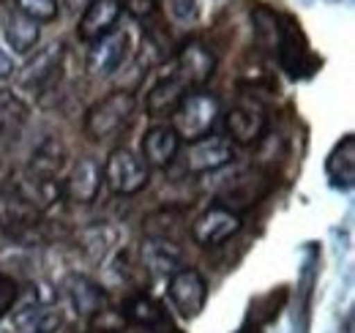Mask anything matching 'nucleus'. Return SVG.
Returning a JSON list of instances; mask_svg holds the SVG:
<instances>
[{"label":"nucleus","mask_w":355,"mask_h":333,"mask_svg":"<svg viewBox=\"0 0 355 333\" xmlns=\"http://www.w3.org/2000/svg\"><path fill=\"white\" fill-rule=\"evenodd\" d=\"M222 115L219 99L205 93V90H194L189 96H183V101L173 112V128L180 139L186 142H197L202 137H208L214 131V126Z\"/></svg>","instance_id":"1"},{"label":"nucleus","mask_w":355,"mask_h":333,"mask_svg":"<svg viewBox=\"0 0 355 333\" xmlns=\"http://www.w3.org/2000/svg\"><path fill=\"white\" fill-rule=\"evenodd\" d=\"M134 96L129 90H112L98 99L85 115V134L90 139H107L118 134L134 115Z\"/></svg>","instance_id":"2"},{"label":"nucleus","mask_w":355,"mask_h":333,"mask_svg":"<svg viewBox=\"0 0 355 333\" xmlns=\"http://www.w3.org/2000/svg\"><path fill=\"white\" fill-rule=\"evenodd\" d=\"M101 178L107 183V189L112 194H121V197H129L137 194L148 186L150 180V169L142 162V156H137L129 148H115L101 169Z\"/></svg>","instance_id":"3"},{"label":"nucleus","mask_w":355,"mask_h":333,"mask_svg":"<svg viewBox=\"0 0 355 333\" xmlns=\"http://www.w3.org/2000/svg\"><path fill=\"white\" fill-rule=\"evenodd\" d=\"M270 191V175H266L263 169H241L235 172L232 178L224 180V186L219 189V203L224 208L235 210V213H243V210L254 208L263 197Z\"/></svg>","instance_id":"4"},{"label":"nucleus","mask_w":355,"mask_h":333,"mask_svg":"<svg viewBox=\"0 0 355 333\" xmlns=\"http://www.w3.org/2000/svg\"><path fill=\"white\" fill-rule=\"evenodd\" d=\"M170 74H175L178 80L183 83V87L191 93L194 87H202L214 77L216 71V55L205 46L202 42H189L178 49V55L173 58Z\"/></svg>","instance_id":"5"},{"label":"nucleus","mask_w":355,"mask_h":333,"mask_svg":"<svg viewBox=\"0 0 355 333\" xmlns=\"http://www.w3.org/2000/svg\"><path fill=\"white\" fill-rule=\"evenodd\" d=\"M167 295L170 303L175 306V311L186 320H194L208 300V284L202 279V273L197 268H178L175 273L170 276L167 284Z\"/></svg>","instance_id":"6"},{"label":"nucleus","mask_w":355,"mask_h":333,"mask_svg":"<svg viewBox=\"0 0 355 333\" xmlns=\"http://www.w3.org/2000/svg\"><path fill=\"white\" fill-rule=\"evenodd\" d=\"M241 213L224 208V205H211L205 210L194 224H191V238L197 246L202 249H214V246H222L227 244L232 235L241 232Z\"/></svg>","instance_id":"7"},{"label":"nucleus","mask_w":355,"mask_h":333,"mask_svg":"<svg viewBox=\"0 0 355 333\" xmlns=\"http://www.w3.org/2000/svg\"><path fill=\"white\" fill-rule=\"evenodd\" d=\"M132 55V36L129 31H112L104 39L90 44L88 49V71L93 77H110L115 74Z\"/></svg>","instance_id":"8"},{"label":"nucleus","mask_w":355,"mask_h":333,"mask_svg":"<svg viewBox=\"0 0 355 333\" xmlns=\"http://www.w3.org/2000/svg\"><path fill=\"white\" fill-rule=\"evenodd\" d=\"M224 123H227L230 142H235V145H254V142L266 134L268 118H266V112L260 110V104H254V101H241V104H235V107L227 112Z\"/></svg>","instance_id":"9"},{"label":"nucleus","mask_w":355,"mask_h":333,"mask_svg":"<svg viewBox=\"0 0 355 333\" xmlns=\"http://www.w3.org/2000/svg\"><path fill=\"white\" fill-rule=\"evenodd\" d=\"M121 17H123L121 0H93L77 22V36L88 44L98 42L118 28Z\"/></svg>","instance_id":"10"},{"label":"nucleus","mask_w":355,"mask_h":333,"mask_svg":"<svg viewBox=\"0 0 355 333\" xmlns=\"http://www.w3.org/2000/svg\"><path fill=\"white\" fill-rule=\"evenodd\" d=\"M42 219V208L25 194L22 186L0 189V230H25Z\"/></svg>","instance_id":"11"},{"label":"nucleus","mask_w":355,"mask_h":333,"mask_svg":"<svg viewBox=\"0 0 355 333\" xmlns=\"http://www.w3.org/2000/svg\"><path fill=\"white\" fill-rule=\"evenodd\" d=\"M232 162V142L224 137H202L191 142L186 153V169L189 172H214Z\"/></svg>","instance_id":"12"},{"label":"nucleus","mask_w":355,"mask_h":333,"mask_svg":"<svg viewBox=\"0 0 355 333\" xmlns=\"http://www.w3.org/2000/svg\"><path fill=\"white\" fill-rule=\"evenodd\" d=\"M60 63H63V44H46L44 49L25 63V69L19 71V85L22 87H31V90H42L52 83L60 71Z\"/></svg>","instance_id":"13"},{"label":"nucleus","mask_w":355,"mask_h":333,"mask_svg":"<svg viewBox=\"0 0 355 333\" xmlns=\"http://www.w3.org/2000/svg\"><path fill=\"white\" fill-rule=\"evenodd\" d=\"M101 180V164L96 159H80L63 186V194L77 205H90L98 197Z\"/></svg>","instance_id":"14"},{"label":"nucleus","mask_w":355,"mask_h":333,"mask_svg":"<svg viewBox=\"0 0 355 333\" xmlns=\"http://www.w3.org/2000/svg\"><path fill=\"white\" fill-rule=\"evenodd\" d=\"M180 148V137L175 134V128L170 123H159L145 131L142 137V162L153 166H170L173 159L178 156Z\"/></svg>","instance_id":"15"},{"label":"nucleus","mask_w":355,"mask_h":333,"mask_svg":"<svg viewBox=\"0 0 355 333\" xmlns=\"http://www.w3.org/2000/svg\"><path fill=\"white\" fill-rule=\"evenodd\" d=\"M3 33H6V42L8 46L17 52V55H28L39 39H42V28L36 19H31L28 14H22L17 6L6 8L3 11Z\"/></svg>","instance_id":"16"},{"label":"nucleus","mask_w":355,"mask_h":333,"mask_svg":"<svg viewBox=\"0 0 355 333\" xmlns=\"http://www.w3.org/2000/svg\"><path fill=\"white\" fill-rule=\"evenodd\" d=\"M121 314H123L129 323H134V325L150 328V331H156V333H164V331L178 333L175 328H173V323L167 320L162 303L153 300L150 295H134V298H129Z\"/></svg>","instance_id":"17"},{"label":"nucleus","mask_w":355,"mask_h":333,"mask_svg":"<svg viewBox=\"0 0 355 333\" xmlns=\"http://www.w3.org/2000/svg\"><path fill=\"white\" fill-rule=\"evenodd\" d=\"M183 96H189L186 93V87L183 83L178 80L175 74H162V80L153 85L150 90H148V99H145V110H148V115L150 118H162V115H173L175 112V107L183 101Z\"/></svg>","instance_id":"18"},{"label":"nucleus","mask_w":355,"mask_h":333,"mask_svg":"<svg viewBox=\"0 0 355 333\" xmlns=\"http://www.w3.org/2000/svg\"><path fill=\"white\" fill-rule=\"evenodd\" d=\"M28 118H31L28 104L19 96H14L11 90L0 87V145L17 142Z\"/></svg>","instance_id":"19"},{"label":"nucleus","mask_w":355,"mask_h":333,"mask_svg":"<svg viewBox=\"0 0 355 333\" xmlns=\"http://www.w3.org/2000/svg\"><path fill=\"white\" fill-rule=\"evenodd\" d=\"M325 172H328V180L336 186V189H353L355 180V137L347 134L328 156L325 162Z\"/></svg>","instance_id":"20"},{"label":"nucleus","mask_w":355,"mask_h":333,"mask_svg":"<svg viewBox=\"0 0 355 333\" xmlns=\"http://www.w3.org/2000/svg\"><path fill=\"white\" fill-rule=\"evenodd\" d=\"M142 265L150 268L153 273H175L180 265V249L175 241L164 238H145L142 244Z\"/></svg>","instance_id":"21"},{"label":"nucleus","mask_w":355,"mask_h":333,"mask_svg":"<svg viewBox=\"0 0 355 333\" xmlns=\"http://www.w3.org/2000/svg\"><path fill=\"white\" fill-rule=\"evenodd\" d=\"M66 292H69L74 309L83 311V314L93 317L96 311L107 309V292L101 290L96 282H90L88 276H71L66 282Z\"/></svg>","instance_id":"22"},{"label":"nucleus","mask_w":355,"mask_h":333,"mask_svg":"<svg viewBox=\"0 0 355 333\" xmlns=\"http://www.w3.org/2000/svg\"><path fill=\"white\" fill-rule=\"evenodd\" d=\"M60 325V311L49 306H28L17 317V328L25 333H49Z\"/></svg>","instance_id":"23"},{"label":"nucleus","mask_w":355,"mask_h":333,"mask_svg":"<svg viewBox=\"0 0 355 333\" xmlns=\"http://www.w3.org/2000/svg\"><path fill=\"white\" fill-rule=\"evenodd\" d=\"M252 22H254V33H257V42L276 49V44H279V36H282V28H279V17H276L270 8L260 6V8L252 14Z\"/></svg>","instance_id":"24"},{"label":"nucleus","mask_w":355,"mask_h":333,"mask_svg":"<svg viewBox=\"0 0 355 333\" xmlns=\"http://www.w3.org/2000/svg\"><path fill=\"white\" fill-rule=\"evenodd\" d=\"M14 3H17V8L22 14H28L31 19H36L39 25L58 19V0H14Z\"/></svg>","instance_id":"25"},{"label":"nucleus","mask_w":355,"mask_h":333,"mask_svg":"<svg viewBox=\"0 0 355 333\" xmlns=\"http://www.w3.org/2000/svg\"><path fill=\"white\" fill-rule=\"evenodd\" d=\"M167 8L178 22H194L200 17V0H167Z\"/></svg>","instance_id":"26"},{"label":"nucleus","mask_w":355,"mask_h":333,"mask_svg":"<svg viewBox=\"0 0 355 333\" xmlns=\"http://www.w3.org/2000/svg\"><path fill=\"white\" fill-rule=\"evenodd\" d=\"M14 300H17V282L11 276L0 273V317L14 306Z\"/></svg>","instance_id":"27"},{"label":"nucleus","mask_w":355,"mask_h":333,"mask_svg":"<svg viewBox=\"0 0 355 333\" xmlns=\"http://www.w3.org/2000/svg\"><path fill=\"white\" fill-rule=\"evenodd\" d=\"M11 71H14V63H11V58L0 49V80H3V77H8Z\"/></svg>","instance_id":"28"},{"label":"nucleus","mask_w":355,"mask_h":333,"mask_svg":"<svg viewBox=\"0 0 355 333\" xmlns=\"http://www.w3.org/2000/svg\"><path fill=\"white\" fill-rule=\"evenodd\" d=\"M90 3H93V0H63V6H66L69 11H80V8L85 11Z\"/></svg>","instance_id":"29"},{"label":"nucleus","mask_w":355,"mask_h":333,"mask_svg":"<svg viewBox=\"0 0 355 333\" xmlns=\"http://www.w3.org/2000/svg\"><path fill=\"white\" fill-rule=\"evenodd\" d=\"M8 180H11V166L0 159V189H6V186H8Z\"/></svg>","instance_id":"30"},{"label":"nucleus","mask_w":355,"mask_h":333,"mask_svg":"<svg viewBox=\"0 0 355 333\" xmlns=\"http://www.w3.org/2000/svg\"><path fill=\"white\" fill-rule=\"evenodd\" d=\"M145 3H150V0H145Z\"/></svg>","instance_id":"31"}]
</instances>
